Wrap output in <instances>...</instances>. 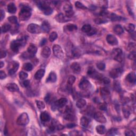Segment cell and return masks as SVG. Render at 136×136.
Instances as JSON below:
<instances>
[{
  "label": "cell",
  "mask_w": 136,
  "mask_h": 136,
  "mask_svg": "<svg viewBox=\"0 0 136 136\" xmlns=\"http://www.w3.org/2000/svg\"><path fill=\"white\" fill-rule=\"evenodd\" d=\"M26 42V38L25 37L18 39L17 40H13L11 43V49L14 52L18 53L20 46H22L23 44H25Z\"/></svg>",
  "instance_id": "cell-1"
},
{
  "label": "cell",
  "mask_w": 136,
  "mask_h": 136,
  "mask_svg": "<svg viewBox=\"0 0 136 136\" xmlns=\"http://www.w3.org/2000/svg\"><path fill=\"white\" fill-rule=\"evenodd\" d=\"M31 16V9L29 6H25L22 8L19 12V16L21 20L26 21L28 20Z\"/></svg>",
  "instance_id": "cell-2"
},
{
  "label": "cell",
  "mask_w": 136,
  "mask_h": 136,
  "mask_svg": "<svg viewBox=\"0 0 136 136\" xmlns=\"http://www.w3.org/2000/svg\"><path fill=\"white\" fill-rule=\"evenodd\" d=\"M29 122V116L26 113H23L20 114L17 120V123L19 126H26Z\"/></svg>",
  "instance_id": "cell-3"
},
{
  "label": "cell",
  "mask_w": 136,
  "mask_h": 136,
  "mask_svg": "<svg viewBox=\"0 0 136 136\" xmlns=\"http://www.w3.org/2000/svg\"><path fill=\"white\" fill-rule=\"evenodd\" d=\"M27 31L31 34H39L43 31L41 26L35 23H31L27 27Z\"/></svg>",
  "instance_id": "cell-4"
},
{
  "label": "cell",
  "mask_w": 136,
  "mask_h": 136,
  "mask_svg": "<svg viewBox=\"0 0 136 136\" xmlns=\"http://www.w3.org/2000/svg\"><path fill=\"white\" fill-rule=\"evenodd\" d=\"M53 51L54 54L56 57H57L59 59H62L64 57V53L62 50L61 47L59 45H54L53 47Z\"/></svg>",
  "instance_id": "cell-5"
},
{
  "label": "cell",
  "mask_w": 136,
  "mask_h": 136,
  "mask_svg": "<svg viewBox=\"0 0 136 136\" xmlns=\"http://www.w3.org/2000/svg\"><path fill=\"white\" fill-rule=\"evenodd\" d=\"M68 102L67 99L66 98H61L58 100L57 101L55 102L54 105L52 107V109H53V108H54V109L53 110V111L57 110V108H62L64 106H65L66 105V103Z\"/></svg>",
  "instance_id": "cell-6"
},
{
  "label": "cell",
  "mask_w": 136,
  "mask_h": 136,
  "mask_svg": "<svg viewBox=\"0 0 136 136\" xmlns=\"http://www.w3.org/2000/svg\"><path fill=\"white\" fill-rule=\"evenodd\" d=\"M90 86H91V84L89 83V81L85 78L82 79L79 84V87L80 89L83 90L88 89L90 87Z\"/></svg>",
  "instance_id": "cell-7"
},
{
  "label": "cell",
  "mask_w": 136,
  "mask_h": 136,
  "mask_svg": "<svg viewBox=\"0 0 136 136\" xmlns=\"http://www.w3.org/2000/svg\"><path fill=\"white\" fill-rule=\"evenodd\" d=\"M94 118L96 121H97L101 123H106L107 120L105 116L101 112H96L94 114Z\"/></svg>",
  "instance_id": "cell-8"
},
{
  "label": "cell",
  "mask_w": 136,
  "mask_h": 136,
  "mask_svg": "<svg viewBox=\"0 0 136 136\" xmlns=\"http://www.w3.org/2000/svg\"><path fill=\"white\" fill-rule=\"evenodd\" d=\"M122 71L120 68H115L112 69L110 72V75L112 78L116 79L120 76Z\"/></svg>",
  "instance_id": "cell-9"
},
{
  "label": "cell",
  "mask_w": 136,
  "mask_h": 136,
  "mask_svg": "<svg viewBox=\"0 0 136 136\" xmlns=\"http://www.w3.org/2000/svg\"><path fill=\"white\" fill-rule=\"evenodd\" d=\"M19 67V64L18 62H13L12 64H11L10 68L9 69V74L10 75L14 74L18 70Z\"/></svg>",
  "instance_id": "cell-10"
},
{
  "label": "cell",
  "mask_w": 136,
  "mask_h": 136,
  "mask_svg": "<svg viewBox=\"0 0 136 136\" xmlns=\"http://www.w3.org/2000/svg\"><path fill=\"white\" fill-rule=\"evenodd\" d=\"M37 51V47L35 46V45L31 44L28 47V48L27 49V54L28 55L29 57H33L36 54Z\"/></svg>",
  "instance_id": "cell-11"
},
{
  "label": "cell",
  "mask_w": 136,
  "mask_h": 136,
  "mask_svg": "<svg viewBox=\"0 0 136 136\" xmlns=\"http://www.w3.org/2000/svg\"><path fill=\"white\" fill-rule=\"evenodd\" d=\"M106 40L109 44L111 45H116L118 44V40L115 36L112 35H109L106 37Z\"/></svg>",
  "instance_id": "cell-12"
},
{
  "label": "cell",
  "mask_w": 136,
  "mask_h": 136,
  "mask_svg": "<svg viewBox=\"0 0 136 136\" xmlns=\"http://www.w3.org/2000/svg\"><path fill=\"white\" fill-rule=\"evenodd\" d=\"M65 112H66V115L64 116V118H65L66 120L69 121H72L74 119L75 116L72 113V110H71L69 107H66Z\"/></svg>",
  "instance_id": "cell-13"
},
{
  "label": "cell",
  "mask_w": 136,
  "mask_h": 136,
  "mask_svg": "<svg viewBox=\"0 0 136 136\" xmlns=\"http://www.w3.org/2000/svg\"><path fill=\"white\" fill-rule=\"evenodd\" d=\"M6 87L9 91L11 92H18L19 90L18 85L14 83H8L6 86Z\"/></svg>",
  "instance_id": "cell-14"
},
{
  "label": "cell",
  "mask_w": 136,
  "mask_h": 136,
  "mask_svg": "<svg viewBox=\"0 0 136 136\" xmlns=\"http://www.w3.org/2000/svg\"><path fill=\"white\" fill-rule=\"evenodd\" d=\"M51 54V51L50 48L48 46H45L43 48L42 52H41V55H42L43 57L47 59L49 57Z\"/></svg>",
  "instance_id": "cell-15"
},
{
  "label": "cell",
  "mask_w": 136,
  "mask_h": 136,
  "mask_svg": "<svg viewBox=\"0 0 136 136\" xmlns=\"http://www.w3.org/2000/svg\"><path fill=\"white\" fill-rule=\"evenodd\" d=\"M57 76L56 73L54 72H51L49 73L48 78L46 79V83H53L57 81Z\"/></svg>",
  "instance_id": "cell-16"
},
{
  "label": "cell",
  "mask_w": 136,
  "mask_h": 136,
  "mask_svg": "<svg viewBox=\"0 0 136 136\" xmlns=\"http://www.w3.org/2000/svg\"><path fill=\"white\" fill-rule=\"evenodd\" d=\"M40 118L41 121L43 122H48L51 120L50 115L46 112H43L40 114Z\"/></svg>",
  "instance_id": "cell-17"
},
{
  "label": "cell",
  "mask_w": 136,
  "mask_h": 136,
  "mask_svg": "<svg viewBox=\"0 0 136 136\" xmlns=\"http://www.w3.org/2000/svg\"><path fill=\"white\" fill-rule=\"evenodd\" d=\"M70 67L73 72L75 73H79L81 70V66L78 62H73L71 65Z\"/></svg>",
  "instance_id": "cell-18"
},
{
  "label": "cell",
  "mask_w": 136,
  "mask_h": 136,
  "mask_svg": "<svg viewBox=\"0 0 136 136\" xmlns=\"http://www.w3.org/2000/svg\"><path fill=\"white\" fill-rule=\"evenodd\" d=\"M126 79L129 83H135L136 81V74L134 72H130L127 75Z\"/></svg>",
  "instance_id": "cell-19"
},
{
  "label": "cell",
  "mask_w": 136,
  "mask_h": 136,
  "mask_svg": "<svg viewBox=\"0 0 136 136\" xmlns=\"http://www.w3.org/2000/svg\"><path fill=\"white\" fill-rule=\"evenodd\" d=\"M45 72V71L44 69H39V70H38L35 73V78L36 80H40L43 77H44Z\"/></svg>",
  "instance_id": "cell-20"
},
{
  "label": "cell",
  "mask_w": 136,
  "mask_h": 136,
  "mask_svg": "<svg viewBox=\"0 0 136 136\" xmlns=\"http://www.w3.org/2000/svg\"><path fill=\"white\" fill-rule=\"evenodd\" d=\"M42 31L45 32V33H48L50 30V25H49V23L47 21H44L42 23Z\"/></svg>",
  "instance_id": "cell-21"
},
{
  "label": "cell",
  "mask_w": 136,
  "mask_h": 136,
  "mask_svg": "<svg viewBox=\"0 0 136 136\" xmlns=\"http://www.w3.org/2000/svg\"><path fill=\"white\" fill-rule=\"evenodd\" d=\"M113 31L117 35H121L124 33V30L121 25H116L113 28Z\"/></svg>",
  "instance_id": "cell-22"
},
{
  "label": "cell",
  "mask_w": 136,
  "mask_h": 136,
  "mask_svg": "<svg viewBox=\"0 0 136 136\" xmlns=\"http://www.w3.org/2000/svg\"><path fill=\"white\" fill-rule=\"evenodd\" d=\"M17 11L16 6L13 3H10L8 5V11L10 13H15Z\"/></svg>",
  "instance_id": "cell-23"
},
{
  "label": "cell",
  "mask_w": 136,
  "mask_h": 136,
  "mask_svg": "<svg viewBox=\"0 0 136 136\" xmlns=\"http://www.w3.org/2000/svg\"><path fill=\"white\" fill-rule=\"evenodd\" d=\"M96 130L98 134L100 135H104L106 132V130L105 127L102 126V125H100L96 127Z\"/></svg>",
  "instance_id": "cell-24"
},
{
  "label": "cell",
  "mask_w": 136,
  "mask_h": 136,
  "mask_svg": "<svg viewBox=\"0 0 136 136\" xmlns=\"http://www.w3.org/2000/svg\"><path fill=\"white\" fill-rule=\"evenodd\" d=\"M66 28L69 31L74 32V31H77V30L78 29V27L75 25L72 24V23H70V24H68L67 25H66Z\"/></svg>",
  "instance_id": "cell-25"
},
{
  "label": "cell",
  "mask_w": 136,
  "mask_h": 136,
  "mask_svg": "<svg viewBox=\"0 0 136 136\" xmlns=\"http://www.w3.org/2000/svg\"><path fill=\"white\" fill-rule=\"evenodd\" d=\"M72 55L75 57H79L81 55V51L78 48H74L72 50Z\"/></svg>",
  "instance_id": "cell-26"
},
{
  "label": "cell",
  "mask_w": 136,
  "mask_h": 136,
  "mask_svg": "<svg viewBox=\"0 0 136 136\" xmlns=\"http://www.w3.org/2000/svg\"><path fill=\"white\" fill-rule=\"evenodd\" d=\"M89 123V121L86 117H82L80 119V124L84 128H87Z\"/></svg>",
  "instance_id": "cell-27"
},
{
  "label": "cell",
  "mask_w": 136,
  "mask_h": 136,
  "mask_svg": "<svg viewBox=\"0 0 136 136\" xmlns=\"http://www.w3.org/2000/svg\"><path fill=\"white\" fill-rule=\"evenodd\" d=\"M86 101L83 99H79L76 103V106L79 109H82L86 105Z\"/></svg>",
  "instance_id": "cell-28"
},
{
  "label": "cell",
  "mask_w": 136,
  "mask_h": 136,
  "mask_svg": "<svg viewBox=\"0 0 136 136\" xmlns=\"http://www.w3.org/2000/svg\"><path fill=\"white\" fill-rule=\"evenodd\" d=\"M125 29L130 33H132L135 31V25L132 24V23H129L125 26Z\"/></svg>",
  "instance_id": "cell-29"
},
{
  "label": "cell",
  "mask_w": 136,
  "mask_h": 136,
  "mask_svg": "<svg viewBox=\"0 0 136 136\" xmlns=\"http://www.w3.org/2000/svg\"><path fill=\"white\" fill-rule=\"evenodd\" d=\"M55 19H56V20L59 22H65V21H66L65 17H64V15L62 13H59L56 16Z\"/></svg>",
  "instance_id": "cell-30"
},
{
  "label": "cell",
  "mask_w": 136,
  "mask_h": 136,
  "mask_svg": "<svg viewBox=\"0 0 136 136\" xmlns=\"http://www.w3.org/2000/svg\"><path fill=\"white\" fill-rule=\"evenodd\" d=\"M101 93L103 97H107L110 95V92L109 89L106 88H103L101 89Z\"/></svg>",
  "instance_id": "cell-31"
},
{
  "label": "cell",
  "mask_w": 136,
  "mask_h": 136,
  "mask_svg": "<svg viewBox=\"0 0 136 136\" xmlns=\"http://www.w3.org/2000/svg\"><path fill=\"white\" fill-rule=\"evenodd\" d=\"M123 53H122V51L121 49H120L119 48H116L114 49L113 50V52H112V55H113L114 57H115L117 56L120 55H122Z\"/></svg>",
  "instance_id": "cell-32"
},
{
  "label": "cell",
  "mask_w": 136,
  "mask_h": 136,
  "mask_svg": "<svg viewBox=\"0 0 136 136\" xmlns=\"http://www.w3.org/2000/svg\"><path fill=\"white\" fill-rule=\"evenodd\" d=\"M11 28V25L8 24V23H5V24H4L3 26H2L1 28V31L2 33H6V32H8V31H9Z\"/></svg>",
  "instance_id": "cell-33"
},
{
  "label": "cell",
  "mask_w": 136,
  "mask_h": 136,
  "mask_svg": "<svg viewBox=\"0 0 136 136\" xmlns=\"http://www.w3.org/2000/svg\"><path fill=\"white\" fill-rule=\"evenodd\" d=\"M33 68V66L31 63H25L23 66V69L27 71H31Z\"/></svg>",
  "instance_id": "cell-34"
},
{
  "label": "cell",
  "mask_w": 136,
  "mask_h": 136,
  "mask_svg": "<svg viewBox=\"0 0 136 136\" xmlns=\"http://www.w3.org/2000/svg\"><path fill=\"white\" fill-rule=\"evenodd\" d=\"M57 32L55 31L52 32V33L50 34V35H49V40L52 42H53L54 40H55L57 39Z\"/></svg>",
  "instance_id": "cell-35"
},
{
  "label": "cell",
  "mask_w": 136,
  "mask_h": 136,
  "mask_svg": "<svg viewBox=\"0 0 136 136\" xmlns=\"http://www.w3.org/2000/svg\"><path fill=\"white\" fill-rule=\"evenodd\" d=\"M109 17L110 18H111V20L112 21H118V20H120L121 19V17L118 16V15H116L114 13H111L110 14Z\"/></svg>",
  "instance_id": "cell-36"
},
{
  "label": "cell",
  "mask_w": 136,
  "mask_h": 136,
  "mask_svg": "<svg viewBox=\"0 0 136 136\" xmlns=\"http://www.w3.org/2000/svg\"><path fill=\"white\" fill-rule=\"evenodd\" d=\"M91 29H92V27L90 25H85L83 26V27H82L81 30H82V31L84 32V33H88L90 31Z\"/></svg>",
  "instance_id": "cell-37"
},
{
  "label": "cell",
  "mask_w": 136,
  "mask_h": 136,
  "mask_svg": "<svg viewBox=\"0 0 136 136\" xmlns=\"http://www.w3.org/2000/svg\"><path fill=\"white\" fill-rule=\"evenodd\" d=\"M36 104L37 106V107L40 110H44L45 108V105L44 103L40 101H36Z\"/></svg>",
  "instance_id": "cell-38"
},
{
  "label": "cell",
  "mask_w": 136,
  "mask_h": 136,
  "mask_svg": "<svg viewBox=\"0 0 136 136\" xmlns=\"http://www.w3.org/2000/svg\"><path fill=\"white\" fill-rule=\"evenodd\" d=\"M19 78H20V79L21 80H25L28 78V75L27 73L23 72V71H21V72L19 73Z\"/></svg>",
  "instance_id": "cell-39"
},
{
  "label": "cell",
  "mask_w": 136,
  "mask_h": 136,
  "mask_svg": "<svg viewBox=\"0 0 136 136\" xmlns=\"http://www.w3.org/2000/svg\"><path fill=\"white\" fill-rule=\"evenodd\" d=\"M8 19L10 22L13 23V24L18 23V18L16 16H11L9 17Z\"/></svg>",
  "instance_id": "cell-40"
},
{
  "label": "cell",
  "mask_w": 136,
  "mask_h": 136,
  "mask_svg": "<svg viewBox=\"0 0 136 136\" xmlns=\"http://www.w3.org/2000/svg\"><path fill=\"white\" fill-rule=\"evenodd\" d=\"M75 77L74 75H70V77L68 78L67 83L69 85H72L73 83H75Z\"/></svg>",
  "instance_id": "cell-41"
},
{
  "label": "cell",
  "mask_w": 136,
  "mask_h": 136,
  "mask_svg": "<svg viewBox=\"0 0 136 136\" xmlns=\"http://www.w3.org/2000/svg\"><path fill=\"white\" fill-rule=\"evenodd\" d=\"M98 109L102 110V111H106L107 110V104L105 103H100L98 105Z\"/></svg>",
  "instance_id": "cell-42"
},
{
  "label": "cell",
  "mask_w": 136,
  "mask_h": 136,
  "mask_svg": "<svg viewBox=\"0 0 136 136\" xmlns=\"http://www.w3.org/2000/svg\"><path fill=\"white\" fill-rule=\"evenodd\" d=\"M107 20L105 19L104 18H97L96 19H95V22L96 24H102L103 23L107 22Z\"/></svg>",
  "instance_id": "cell-43"
},
{
  "label": "cell",
  "mask_w": 136,
  "mask_h": 136,
  "mask_svg": "<svg viewBox=\"0 0 136 136\" xmlns=\"http://www.w3.org/2000/svg\"><path fill=\"white\" fill-rule=\"evenodd\" d=\"M75 7L79 9H87V8L83 5V3H81V2L79 1H77L75 3Z\"/></svg>",
  "instance_id": "cell-44"
},
{
  "label": "cell",
  "mask_w": 136,
  "mask_h": 136,
  "mask_svg": "<svg viewBox=\"0 0 136 136\" xmlns=\"http://www.w3.org/2000/svg\"><path fill=\"white\" fill-rule=\"evenodd\" d=\"M97 68L101 71H103L105 69V64L103 62H99L96 64Z\"/></svg>",
  "instance_id": "cell-45"
},
{
  "label": "cell",
  "mask_w": 136,
  "mask_h": 136,
  "mask_svg": "<svg viewBox=\"0 0 136 136\" xmlns=\"http://www.w3.org/2000/svg\"><path fill=\"white\" fill-rule=\"evenodd\" d=\"M43 12H44V13L45 15H47V16H48V15H50L53 12V10L49 6V7L47 8L45 10L43 11Z\"/></svg>",
  "instance_id": "cell-46"
},
{
  "label": "cell",
  "mask_w": 136,
  "mask_h": 136,
  "mask_svg": "<svg viewBox=\"0 0 136 136\" xmlns=\"http://www.w3.org/2000/svg\"><path fill=\"white\" fill-rule=\"evenodd\" d=\"M75 14V12L72 9L66 11V16L68 18H71Z\"/></svg>",
  "instance_id": "cell-47"
},
{
  "label": "cell",
  "mask_w": 136,
  "mask_h": 136,
  "mask_svg": "<svg viewBox=\"0 0 136 136\" xmlns=\"http://www.w3.org/2000/svg\"><path fill=\"white\" fill-rule=\"evenodd\" d=\"M129 59L131 60H135L136 58V53L135 51H132L129 54L128 56Z\"/></svg>",
  "instance_id": "cell-48"
},
{
  "label": "cell",
  "mask_w": 136,
  "mask_h": 136,
  "mask_svg": "<svg viewBox=\"0 0 136 136\" xmlns=\"http://www.w3.org/2000/svg\"><path fill=\"white\" fill-rule=\"evenodd\" d=\"M123 113L124 117L126 118H128L129 116H130V112H129V110L126 109V108H124V109H123Z\"/></svg>",
  "instance_id": "cell-49"
},
{
  "label": "cell",
  "mask_w": 136,
  "mask_h": 136,
  "mask_svg": "<svg viewBox=\"0 0 136 136\" xmlns=\"http://www.w3.org/2000/svg\"><path fill=\"white\" fill-rule=\"evenodd\" d=\"M63 9H64V11H65V12H66V11H68V10L72 9V6H71L70 3H68L66 4L65 5H64Z\"/></svg>",
  "instance_id": "cell-50"
},
{
  "label": "cell",
  "mask_w": 136,
  "mask_h": 136,
  "mask_svg": "<svg viewBox=\"0 0 136 136\" xmlns=\"http://www.w3.org/2000/svg\"><path fill=\"white\" fill-rule=\"evenodd\" d=\"M116 131H117V129L112 128L111 129H110V130H109V131H108L106 135L107 136L114 135H115V132H116Z\"/></svg>",
  "instance_id": "cell-51"
},
{
  "label": "cell",
  "mask_w": 136,
  "mask_h": 136,
  "mask_svg": "<svg viewBox=\"0 0 136 136\" xmlns=\"http://www.w3.org/2000/svg\"><path fill=\"white\" fill-rule=\"evenodd\" d=\"M96 33H97V29L96 28H92V29L90 31L89 33H87V35L88 36H91L94 35L95 34H96Z\"/></svg>",
  "instance_id": "cell-52"
},
{
  "label": "cell",
  "mask_w": 136,
  "mask_h": 136,
  "mask_svg": "<svg viewBox=\"0 0 136 136\" xmlns=\"http://www.w3.org/2000/svg\"><path fill=\"white\" fill-rule=\"evenodd\" d=\"M101 81H102V83H103L105 85H108L110 83V80L109 78H103L101 80Z\"/></svg>",
  "instance_id": "cell-53"
},
{
  "label": "cell",
  "mask_w": 136,
  "mask_h": 136,
  "mask_svg": "<svg viewBox=\"0 0 136 136\" xmlns=\"http://www.w3.org/2000/svg\"><path fill=\"white\" fill-rule=\"evenodd\" d=\"M125 135L127 136H135V134L133 133V131L128 130L126 131V132H125Z\"/></svg>",
  "instance_id": "cell-54"
},
{
  "label": "cell",
  "mask_w": 136,
  "mask_h": 136,
  "mask_svg": "<svg viewBox=\"0 0 136 136\" xmlns=\"http://www.w3.org/2000/svg\"><path fill=\"white\" fill-rule=\"evenodd\" d=\"M114 88H115V89L116 91L120 92L121 90V87L120 86V83H114Z\"/></svg>",
  "instance_id": "cell-55"
},
{
  "label": "cell",
  "mask_w": 136,
  "mask_h": 136,
  "mask_svg": "<svg viewBox=\"0 0 136 136\" xmlns=\"http://www.w3.org/2000/svg\"><path fill=\"white\" fill-rule=\"evenodd\" d=\"M6 77V73L3 72V71H0V78H1V80L5 79Z\"/></svg>",
  "instance_id": "cell-56"
},
{
  "label": "cell",
  "mask_w": 136,
  "mask_h": 136,
  "mask_svg": "<svg viewBox=\"0 0 136 136\" xmlns=\"http://www.w3.org/2000/svg\"><path fill=\"white\" fill-rule=\"evenodd\" d=\"M30 83H31V82H30V81L28 80H25L23 83V85H24L25 87H28V86L30 85Z\"/></svg>",
  "instance_id": "cell-57"
},
{
  "label": "cell",
  "mask_w": 136,
  "mask_h": 136,
  "mask_svg": "<svg viewBox=\"0 0 136 136\" xmlns=\"http://www.w3.org/2000/svg\"><path fill=\"white\" fill-rule=\"evenodd\" d=\"M0 56H1V59H3V58L5 57L6 56V53L5 52V51H1V54H0Z\"/></svg>",
  "instance_id": "cell-58"
},
{
  "label": "cell",
  "mask_w": 136,
  "mask_h": 136,
  "mask_svg": "<svg viewBox=\"0 0 136 136\" xmlns=\"http://www.w3.org/2000/svg\"><path fill=\"white\" fill-rule=\"evenodd\" d=\"M0 12H1V21H2V20L4 18V17H5V12L2 10H1Z\"/></svg>",
  "instance_id": "cell-59"
},
{
  "label": "cell",
  "mask_w": 136,
  "mask_h": 136,
  "mask_svg": "<svg viewBox=\"0 0 136 136\" xmlns=\"http://www.w3.org/2000/svg\"><path fill=\"white\" fill-rule=\"evenodd\" d=\"M50 98H51V95L49 94H48L47 95H46V97H45V101H46V102L48 103V102L50 100Z\"/></svg>",
  "instance_id": "cell-60"
},
{
  "label": "cell",
  "mask_w": 136,
  "mask_h": 136,
  "mask_svg": "<svg viewBox=\"0 0 136 136\" xmlns=\"http://www.w3.org/2000/svg\"><path fill=\"white\" fill-rule=\"evenodd\" d=\"M76 126V125H75V123H70V124H68L66 127H67L68 128H72L73 127H75Z\"/></svg>",
  "instance_id": "cell-61"
},
{
  "label": "cell",
  "mask_w": 136,
  "mask_h": 136,
  "mask_svg": "<svg viewBox=\"0 0 136 136\" xmlns=\"http://www.w3.org/2000/svg\"><path fill=\"white\" fill-rule=\"evenodd\" d=\"M46 42H47V40L46 39H45V38L43 39L42 40V41L40 42V45H41V46H43V45H45V44H46Z\"/></svg>",
  "instance_id": "cell-62"
},
{
  "label": "cell",
  "mask_w": 136,
  "mask_h": 136,
  "mask_svg": "<svg viewBox=\"0 0 136 136\" xmlns=\"http://www.w3.org/2000/svg\"><path fill=\"white\" fill-rule=\"evenodd\" d=\"M64 128V127L62 126V125L60 124V125H58V126H57V130H62V129H63Z\"/></svg>",
  "instance_id": "cell-63"
},
{
  "label": "cell",
  "mask_w": 136,
  "mask_h": 136,
  "mask_svg": "<svg viewBox=\"0 0 136 136\" xmlns=\"http://www.w3.org/2000/svg\"><path fill=\"white\" fill-rule=\"evenodd\" d=\"M4 66V63L3 62L1 61V62H0V68H2Z\"/></svg>",
  "instance_id": "cell-64"
}]
</instances>
